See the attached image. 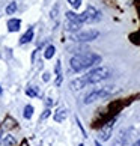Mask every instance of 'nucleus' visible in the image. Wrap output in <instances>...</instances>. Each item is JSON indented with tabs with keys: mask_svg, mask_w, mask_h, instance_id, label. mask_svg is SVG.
<instances>
[{
	"mask_svg": "<svg viewBox=\"0 0 140 146\" xmlns=\"http://www.w3.org/2000/svg\"><path fill=\"white\" fill-rule=\"evenodd\" d=\"M110 77V69L109 68H104V66H100V68H95L92 71H89L86 75L83 77H78L71 82V88L74 90H80L86 88L89 84H95V83H100L103 80L109 78Z\"/></svg>",
	"mask_w": 140,
	"mask_h": 146,
	"instance_id": "nucleus-1",
	"label": "nucleus"
},
{
	"mask_svg": "<svg viewBox=\"0 0 140 146\" xmlns=\"http://www.w3.org/2000/svg\"><path fill=\"white\" fill-rule=\"evenodd\" d=\"M101 63V56L96 53H90V51H84V53H78L74 57H71L69 60V68L74 72H82L86 69L95 66V65Z\"/></svg>",
	"mask_w": 140,
	"mask_h": 146,
	"instance_id": "nucleus-2",
	"label": "nucleus"
},
{
	"mask_svg": "<svg viewBox=\"0 0 140 146\" xmlns=\"http://www.w3.org/2000/svg\"><path fill=\"white\" fill-rule=\"evenodd\" d=\"M111 86H105V88H96L94 90H90L88 95L84 96V104H92V102L98 101V100H103V98H107V96L111 95Z\"/></svg>",
	"mask_w": 140,
	"mask_h": 146,
	"instance_id": "nucleus-3",
	"label": "nucleus"
},
{
	"mask_svg": "<svg viewBox=\"0 0 140 146\" xmlns=\"http://www.w3.org/2000/svg\"><path fill=\"white\" fill-rule=\"evenodd\" d=\"M100 36V32L98 30H83V32H77V33H72L71 35V41H75V42H90L96 39Z\"/></svg>",
	"mask_w": 140,
	"mask_h": 146,
	"instance_id": "nucleus-4",
	"label": "nucleus"
},
{
	"mask_svg": "<svg viewBox=\"0 0 140 146\" xmlns=\"http://www.w3.org/2000/svg\"><path fill=\"white\" fill-rule=\"evenodd\" d=\"M101 20V12L94 6H89L83 14H80V23H96Z\"/></svg>",
	"mask_w": 140,
	"mask_h": 146,
	"instance_id": "nucleus-5",
	"label": "nucleus"
},
{
	"mask_svg": "<svg viewBox=\"0 0 140 146\" xmlns=\"http://www.w3.org/2000/svg\"><path fill=\"white\" fill-rule=\"evenodd\" d=\"M116 121H117V117H113V119H110L109 122L105 123V125L101 128V131H100V140H103V142H105V140H109L110 139V136H111V131H113V127H115V123H116Z\"/></svg>",
	"mask_w": 140,
	"mask_h": 146,
	"instance_id": "nucleus-6",
	"label": "nucleus"
},
{
	"mask_svg": "<svg viewBox=\"0 0 140 146\" xmlns=\"http://www.w3.org/2000/svg\"><path fill=\"white\" fill-rule=\"evenodd\" d=\"M130 134H131V129H122L119 133V136L116 137V140L113 142V146H127L128 145V140H130Z\"/></svg>",
	"mask_w": 140,
	"mask_h": 146,
	"instance_id": "nucleus-7",
	"label": "nucleus"
},
{
	"mask_svg": "<svg viewBox=\"0 0 140 146\" xmlns=\"http://www.w3.org/2000/svg\"><path fill=\"white\" fill-rule=\"evenodd\" d=\"M21 27V21L17 20V18H11L8 21V30L9 32H18Z\"/></svg>",
	"mask_w": 140,
	"mask_h": 146,
	"instance_id": "nucleus-8",
	"label": "nucleus"
},
{
	"mask_svg": "<svg viewBox=\"0 0 140 146\" xmlns=\"http://www.w3.org/2000/svg\"><path fill=\"white\" fill-rule=\"evenodd\" d=\"M14 145H15V139L11 134L0 137V146H14Z\"/></svg>",
	"mask_w": 140,
	"mask_h": 146,
	"instance_id": "nucleus-9",
	"label": "nucleus"
},
{
	"mask_svg": "<svg viewBox=\"0 0 140 146\" xmlns=\"http://www.w3.org/2000/svg\"><path fill=\"white\" fill-rule=\"evenodd\" d=\"M32 39H33V27H29L27 32L20 38V44H27V42H30Z\"/></svg>",
	"mask_w": 140,
	"mask_h": 146,
	"instance_id": "nucleus-10",
	"label": "nucleus"
},
{
	"mask_svg": "<svg viewBox=\"0 0 140 146\" xmlns=\"http://www.w3.org/2000/svg\"><path fill=\"white\" fill-rule=\"evenodd\" d=\"M68 116V110L66 109H59L56 113H54V121L56 122H63Z\"/></svg>",
	"mask_w": 140,
	"mask_h": 146,
	"instance_id": "nucleus-11",
	"label": "nucleus"
},
{
	"mask_svg": "<svg viewBox=\"0 0 140 146\" xmlns=\"http://www.w3.org/2000/svg\"><path fill=\"white\" fill-rule=\"evenodd\" d=\"M80 27H82V24L72 23V21H66V24H65V29L68 32H77V30H80Z\"/></svg>",
	"mask_w": 140,
	"mask_h": 146,
	"instance_id": "nucleus-12",
	"label": "nucleus"
},
{
	"mask_svg": "<svg viewBox=\"0 0 140 146\" xmlns=\"http://www.w3.org/2000/svg\"><path fill=\"white\" fill-rule=\"evenodd\" d=\"M54 53H56L54 45H47L45 50H44V57L45 59H51L53 56H54Z\"/></svg>",
	"mask_w": 140,
	"mask_h": 146,
	"instance_id": "nucleus-13",
	"label": "nucleus"
},
{
	"mask_svg": "<svg viewBox=\"0 0 140 146\" xmlns=\"http://www.w3.org/2000/svg\"><path fill=\"white\" fill-rule=\"evenodd\" d=\"M15 11H17V3H15V2H11L8 6H6V14H8V15H12V14H15Z\"/></svg>",
	"mask_w": 140,
	"mask_h": 146,
	"instance_id": "nucleus-14",
	"label": "nucleus"
},
{
	"mask_svg": "<svg viewBox=\"0 0 140 146\" xmlns=\"http://www.w3.org/2000/svg\"><path fill=\"white\" fill-rule=\"evenodd\" d=\"M26 94H27L29 96H39V89L38 88H27Z\"/></svg>",
	"mask_w": 140,
	"mask_h": 146,
	"instance_id": "nucleus-15",
	"label": "nucleus"
},
{
	"mask_svg": "<svg viewBox=\"0 0 140 146\" xmlns=\"http://www.w3.org/2000/svg\"><path fill=\"white\" fill-rule=\"evenodd\" d=\"M32 115H33V107H32V106H26L24 107V117L26 119H30Z\"/></svg>",
	"mask_w": 140,
	"mask_h": 146,
	"instance_id": "nucleus-16",
	"label": "nucleus"
},
{
	"mask_svg": "<svg viewBox=\"0 0 140 146\" xmlns=\"http://www.w3.org/2000/svg\"><path fill=\"white\" fill-rule=\"evenodd\" d=\"M68 3L71 5L74 9H77V8H80V5H82V0H68Z\"/></svg>",
	"mask_w": 140,
	"mask_h": 146,
	"instance_id": "nucleus-17",
	"label": "nucleus"
},
{
	"mask_svg": "<svg viewBox=\"0 0 140 146\" xmlns=\"http://www.w3.org/2000/svg\"><path fill=\"white\" fill-rule=\"evenodd\" d=\"M50 113H51V111H50V110L47 109V110H45L44 113H42V116H41V121H44V119H47L48 116H50Z\"/></svg>",
	"mask_w": 140,
	"mask_h": 146,
	"instance_id": "nucleus-18",
	"label": "nucleus"
},
{
	"mask_svg": "<svg viewBox=\"0 0 140 146\" xmlns=\"http://www.w3.org/2000/svg\"><path fill=\"white\" fill-rule=\"evenodd\" d=\"M50 72H44L42 74V80H44V82H50Z\"/></svg>",
	"mask_w": 140,
	"mask_h": 146,
	"instance_id": "nucleus-19",
	"label": "nucleus"
},
{
	"mask_svg": "<svg viewBox=\"0 0 140 146\" xmlns=\"http://www.w3.org/2000/svg\"><path fill=\"white\" fill-rule=\"evenodd\" d=\"M133 146H140V140H139V142H137V143H134Z\"/></svg>",
	"mask_w": 140,
	"mask_h": 146,
	"instance_id": "nucleus-20",
	"label": "nucleus"
},
{
	"mask_svg": "<svg viewBox=\"0 0 140 146\" xmlns=\"http://www.w3.org/2000/svg\"><path fill=\"white\" fill-rule=\"evenodd\" d=\"M95 146H101V145H100V142H98V140H96V142H95Z\"/></svg>",
	"mask_w": 140,
	"mask_h": 146,
	"instance_id": "nucleus-21",
	"label": "nucleus"
},
{
	"mask_svg": "<svg viewBox=\"0 0 140 146\" xmlns=\"http://www.w3.org/2000/svg\"><path fill=\"white\" fill-rule=\"evenodd\" d=\"M0 94H2V86H0Z\"/></svg>",
	"mask_w": 140,
	"mask_h": 146,
	"instance_id": "nucleus-22",
	"label": "nucleus"
},
{
	"mask_svg": "<svg viewBox=\"0 0 140 146\" xmlns=\"http://www.w3.org/2000/svg\"><path fill=\"white\" fill-rule=\"evenodd\" d=\"M78 146H84V145H83V143H82V145H78Z\"/></svg>",
	"mask_w": 140,
	"mask_h": 146,
	"instance_id": "nucleus-23",
	"label": "nucleus"
},
{
	"mask_svg": "<svg viewBox=\"0 0 140 146\" xmlns=\"http://www.w3.org/2000/svg\"><path fill=\"white\" fill-rule=\"evenodd\" d=\"M0 137H2V133H0Z\"/></svg>",
	"mask_w": 140,
	"mask_h": 146,
	"instance_id": "nucleus-24",
	"label": "nucleus"
}]
</instances>
